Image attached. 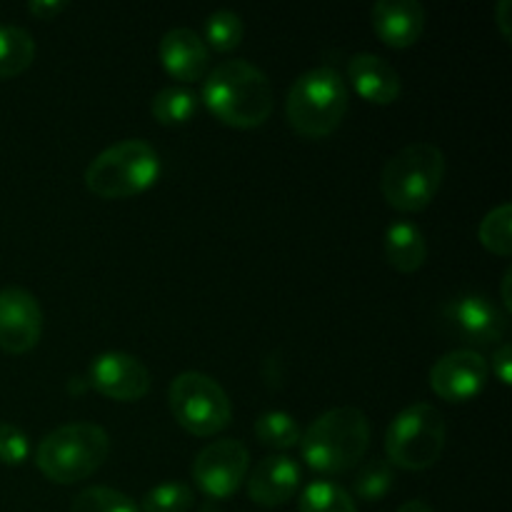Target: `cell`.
Segmentation results:
<instances>
[{"mask_svg": "<svg viewBox=\"0 0 512 512\" xmlns=\"http://www.w3.org/2000/svg\"><path fill=\"white\" fill-rule=\"evenodd\" d=\"M160 63L180 83H195L208 75L210 53L198 33L190 28H173L160 38Z\"/></svg>", "mask_w": 512, "mask_h": 512, "instance_id": "cell-15", "label": "cell"}, {"mask_svg": "<svg viewBox=\"0 0 512 512\" xmlns=\"http://www.w3.org/2000/svg\"><path fill=\"white\" fill-rule=\"evenodd\" d=\"M510 8H512L510 0H503V3L498 5V25H500V33H503L505 38H510V35H512V30H510V18H508Z\"/></svg>", "mask_w": 512, "mask_h": 512, "instance_id": "cell-31", "label": "cell"}, {"mask_svg": "<svg viewBox=\"0 0 512 512\" xmlns=\"http://www.w3.org/2000/svg\"><path fill=\"white\" fill-rule=\"evenodd\" d=\"M398 512H435V510L430 508L428 503H423V500H408V503L400 505Z\"/></svg>", "mask_w": 512, "mask_h": 512, "instance_id": "cell-32", "label": "cell"}, {"mask_svg": "<svg viewBox=\"0 0 512 512\" xmlns=\"http://www.w3.org/2000/svg\"><path fill=\"white\" fill-rule=\"evenodd\" d=\"M255 438L265 448L288 450L300 443V428L293 415L283 413V410H273V413H265L258 418V423H255Z\"/></svg>", "mask_w": 512, "mask_h": 512, "instance_id": "cell-24", "label": "cell"}, {"mask_svg": "<svg viewBox=\"0 0 512 512\" xmlns=\"http://www.w3.org/2000/svg\"><path fill=\"white\" fill-rule=\"evenodd\" d=\"M370 448V420L358 408H333L300 435V453L315 473L353 470Z\"/></svg>", "mask_w": 512, "mask_h": 512, "instance_id": "cell-2", "label": "cell"}, {"mask_svg": "<svg viewBox=\"0 0 512 512\" xmlns=\"http://www.w3.org/2000/svg\"><path fill=\"white\" fill-rule=\"evenodd\" d=\"M348 80L353 83L355 93L373 105H393L403 93L398 70L373 53H358L350 58Z\"/></svg>", "mask_w": 512, "mask_h": 512, "instance_id": "cell-17", "label": "cell"}, {"mask_svg": "<svg viewBox=\"0 0 512 512\" xmlns=\"http://www.w3.org/2000/svg\"><path fill=\"white\" fill-rule=\"evenodd\" d=\"M250 453L240 440L225 438L205 445L193 460V480L208 498L225 500L248 478Z\"/></svg>", "mask_w": 512, "mask_h": 512, "instance_id": "cell-9", "label": "cell"}, {"mask_svg": "<svg viewBox=\"0 0 512 512\" xmlns=\"http://www.w3.org/2000/svg\"><path fill=\"white\" fill-rule=\"evenodd\" d=\"M348 105L350 93L343 75L330 65H320L290 85L285 98V118L298 135L320 140L340 128Z\"/></svg>", "mask_w": 512, "mask_h": 512, "instance_id": "cell-3", "label": "cell"}, {"mask_svg": "<svg viewBox=\"0 0 512 512\" xmlns=\"http://www.w3.org/2000/svg\"><path fill=\"white\" fill-rule=\"evenodd\" d=\"M43 335V310L25 288L0 290V350L10 355L30 353Z\"/></svg>", "mask_w": 512, "mask_h": 512, "instance_id": "cell-11", "label": "cell"}, {"mask_svg": "<svg viewBox=\"0 0 512 512\" xmlns=\"http://www.w3.org/2000/svg\"><path fill=\"white\" fill-rule=\"evenodd\" d=\"M203 103L223 125L238 130L260 128L273 113V85L248 60H223L203 83Z\"/></svg>", "mask_w": 512, "mask_h": 512, "instance_id": "cell-1", "label": "cell"}, {"mask_svg": "<svg viewBox=\"0 0 512 512\" xmlns=\"http://www.w3.org/2000/svg\"><path fill=\"white\" fill-rule=\"evenodd\" d=\"M445 418L435 405L415 403L400 410L385 433V460L400 470H428L445 450Z\"/></svg>", "mask_w": 512, "mask_h": 512, "instance_id": "cell-7", "label": "cell"}, {"mask_svg": "<svg viewBox=\"0 0 512 512\" xmlns=\"http://www.w3.org/2000/svg\"><path fill=\"white\" fill-rule=\"evenodd\" d=\"M170 413L183 430L198 438H210L230 425L233 405L218 380L205 373H180L168 390Z\"/></svg>", "mask_w": 512, "mask_h": 512, "instance_id": "cell-8", "label": "cell"}, {"mask_svg": "<svg viewBox=\"0 0 512 512\" xmlns=\"http://www.w3.org/2000/svg\"><path fill=\"white\" fill-rule=\"evenodd\" d=\"M35 60L33 35L18 25H0V78L25 73Z\"/></svg>", "mask_w": 512, "mask_h": 512, "instance_id": "cell-19", "label": "cell"}, {"mask_svg": "<svg viewBox=\"0 0 512 512\" xmlns=\"http://www.w3.org/2000/svg\"><path fill=\"white\" fill-rule=\"evenodd\" d=\"M300 512H358L353 495L330 480H315L300 495Z\"/></svg>", "mask_w": 512, "mask_h": 512, "instance_id": "cell-21", "label": "cell"}, {"mask_svg": "<svg viewBox=\"0 0 512 512\" xmlns=\"http://www.w3.org/2000/svg\"><path fill=\"white\" fill-rule=\"evenodd\" d=\"M88 383L100 395L118 403L143 400L150 390V373L135 355L103 353L90 363Z\"/></svg>", "mask_w": 512, "mask_h": 512, "instance_id": "cell-12", "label": "cell"}, {"mask_svg": "<svg viewBox=\"0 0 512 512\" xmlns=\"http://www.w3.org/2000/svg\"><path fill=\"white\" fill-rule=\"evenodd\" d=\"M193 488L185 483H163L143 495V512H188L193 508Z\"/></svg>", "mask_w": 512, "mask_h": 512, "instance_id": "cell-27", "label": "cell"}, {"mask_svg": "<svg viewBox=\"0 0 512 512\" xmlns=\"http://www.w3.org/2000/svg\"><path fill=\"white\" fill-rule=\"evenodd\" d=\"M445 155L433 143L405 145L385 163L380 190L390 208L400 213H420L438 195L445 178Z\"/></svg>", "mask_w": 512, "mask_h": 512, "instance_id": "cell-5", "label": "cell"}, {"mask_svg": "<svg viewBox=\"0 0 512 512\" xmlns=\"http://www.w3.org/2000/svg\"><path fill=\"white\" fill-rule=\"evenodd\" d=\"M65 8H68V5H65L63 0H33V3H28L30 13L40 20H53L55 15L63 13Z\"/></svg>", "mask_w": 512, "mask_h": 512, "instance_id": "cell-30", "label": "cell"}, {"mask_svg": "<svg viewBox=\"0 0 512 512\" xmlns=\"http://www.w3.org/2000/svg\"><path fill=\"white\" fill-rule=\"evenodd\" d=\"M510 280H512V270L508 268L505 270V275H503V303H505V308H512V298H510Z\"/></svg>", "mask_w": 512, "mask_h": 512, "instance_id": "cell-33", "label": "cell"}, {"mask_svg": "<svg viewBox=\"0 0 512 512\" xmlns=\"http://www.w3.org/2000/svg\"><path fill=\"white\" fill-rule=\"evenodd\" d=\"M300 485V468L288 455H268L253 468L248 478V498L263 508H278L295 495Z\"/></svg>", "mask_w": 512, "mask_h": 512, "instance_id": "cell-16", "label": "cell"}, {"mask_svg": "<svg viewBox=\"0 0 512 512\" xmlns=\"http://www.w3.org/2000/svg\"><path fill=\"white\" fill-rule=\"evenodd\" d=\"M110 438L95 423H68L45 435L35 450V465L48 480L73 485L103 468Z\"/></svg>", "mask_w": 512, "mask_h": 512, "instance_id": "cell-4", "label": "cell"}, {"mask_svg": "<svg viewBox=\"0 0 512 512\" xmlns=\"http://www.w3.org/2000/svg\"><path fill=\"white\" fill-rule=\"evenodd\" d=\"M395 470L385 458H373L355 473V495L365 503H378L393 490Z\"/></svg>", "mask_w": 512, "mask_h": 512, "instance_id": "cell-23", "label": "cell"}, {"mask_svg": "<svg viewBox=\"0 0 512 512\" xmlns=\"http://www.w3.org/2000/svg\"><path fill=\"white\" fill-rule=\"evenodd\" d=\"M478 238L488 253L510 258L512 253V205L503 203L480 220Z\"/></svg>", "mask_w": 512, "mask_h": 512, "instance_id": "cell-22", "label": "cell"}, {"mask_svg": "<svg viewBox=\"0 0 512 512\" xmlns=\"http://www.w3.org/2000/svg\"><path fill=\"white\" fill-rule=\"evenodd\" d=\"M198 110V98L195 93H190L188 88H178V85H170V88L158 90L150 100V113L158 120L160 125H185Z\"/></svg>", "mask_w": 512, "mask_h": 512, "instance_id": "cell-20", "label": "cell"}, {"mask_svg": "<svg viewBox=\"0 0 512 512\" xmlns=\"http://www.w3.org/2000/svg\"><path fill=\"white\" fill-rule=\"evenodd\" d=\"M445 320L453 325L460 338L475 345L500 343L508 330V315L493 300L478 293L460 295L453 303H448Z\"/></svg>", "mask_w": 512, "mask_h": 512, "instance_id": "cell-13", "label": "cell"}, {"mask_svg": "<svg viewBox=\"0 0 512 512\" xmlns=\"http://www.w3.org/2000/svg\"><path fill=\"white\" fill-rule=\"evenodd\" d=\"M510 365H512V348L508 343H503L493 353V373L503 385H510V378H512Z\"/></svg>", "mask_w": 512, "mask_h": 512, "instance_id": "cell-29", "label": "cell"}, {"mask_svg": "<svg viewBox=\"0 0 512 512\" xmlns=\"http://www.w3.org/2000/svg\"><path fill=\"white\" fill-rule=\"evenodd\" d=\"M158 178V150L140 138L110 145L85 168V188L103 200L133 198L153 188Z\"/></svg>", "mask_w": 512, "mask_h": 512, "instance_id": "cell-6", "label": "cell"}, {"mask_svg": "<svg viewBox=\"0 0 512 512\" xmlns=\"http://www.w3.org/2000/svg\"><path fill=\"white\" fill-rule=\"evenodd\" d=\"M370 23L380 43L403 50L420 40L425 30V8L418 0H378L370 10Z\"/></svg>", "mask_w": 512, "mask_h": 512, "instance_id": "cell-14", "label": "cell"}, {"mask_svg": "<svg viewBox=\"0 0 512 512\" xmlns=\"http://www.w3.org/2000/svg\"><path fill=\"white\" fill-rule=\"evenodd\" d=\"M245 25L240 20L238 13L233 10H215L213 15H208L205 20V40L203 43L208 48L218 50V53H230V50L238 48L243 43Z\"/></svg>", "mask_w": 512, "mask_h": 512, "instance_id": "cell-25", "label": "cell"}, {"mask_svg": "<svg viewBox=\"0 0 512 512\" xmlns=\"http://www.w3.org/2000/svg\"><path fill=\"white\" fill-rule=\"evenodd\" d=\"M30 455L28 435L10 423H0V463L23 465Z\"/></svg>", "mask_w": 512, "mask_h": 512, "instance_id": "cell-28", "label": "cell"}, {"mask_svg": "<svg viewBox=\"0 0 512 512\" xmlns=\"http://www.w3.org/2000/svg\"><path fill=\"white\" fill-rule=\"evenodd\" d=\"M68 512H140L138 505L125 493L113 488H88L75 495Z\"/></svg>", "mask_w": 512, "mask_h": 512, "instance_id": "cell-26", "label": "cell"}, {"mask_svg": "<svg viewBox=\"0 0 512 512\" xmlns=\"http://www.w3.org/2000/svg\"><path fill=\"white\" fill-rule=\"evenodd\" d=\"M488 375L490 365L483 355L475 350H453L430 368V388L440 400L460 405L483 393Z\"/></svg>", "mask_w": 512, "mask_h": 512, "instance_id": "cell-10", "label": "cell"}, {"mask_svg": "<svg viewBox=\"0 0 512 512\" xmlns=\"http://www.w3.org/2000/svg\"><path fill=\"white\" fill-rule=\"evenodd\" d=\"M385 258L398 273H415L428 260V243L418 225L395 220L385 230Z\"/></svg>", "mask_w": 512, "mask_h": 512, "instance_id": "cell-18", "label": "cell"}]
</instances>
